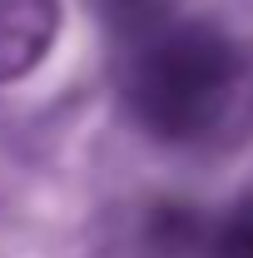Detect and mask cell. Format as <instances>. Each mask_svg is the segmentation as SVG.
Masks as SVG:
<instances>
[{"label":"cell","instance_id":"4","mask_svg":"<svg viewBox=\"0 0 253 258\" xmlns=\"http://www.w3.org/2000/svg\"><path fill=\"white\" fill-rule=\"evenodd\" d=\"M214 248H219V258H253V194L219 224Z\"/></svg>","mask_w":253,"mask_h":258},{"label":"cell","instance_id":"1","mask_svg":"<svg viewBox=\"0 0 253 258\" xmlns=\"http://www.w3.org/2000/svg\"><path fill=\"white\" fill-rule=\"evenodd\" d=\"M248 95V55L214 25L164 20L139 35L124 64V99L159 139H204L223 129Z\"/></svg>","mask_w":253,"mask_h":258},{"label":"cell","instance_id":"3","mask_svg":"<svg viewBox=\"0 0 253 258\" xmlns=\"http://www.w3.org/2000/svg\"><path fill=\"white\" fill-rule=\"evenodd\" d=\"M99 5H104V15L114 20V30L124 40H139V35L159 30L169 20V0H99Z\"/></svg>","mask_w":253,"mask_h":258},{"label":"cell","instance_id":"2","mask_svg":"<svg viewBox=\"0 0 253 258\" xmlns=\"http://www.w3.org/2000/svg\"><path fill=\"white\" fill-rule=\"evenodd\" d=\"M60 30V0H0V85L30 75Z\"/></svg>","mask_w":253,"mask_h":258}]
</instances>
